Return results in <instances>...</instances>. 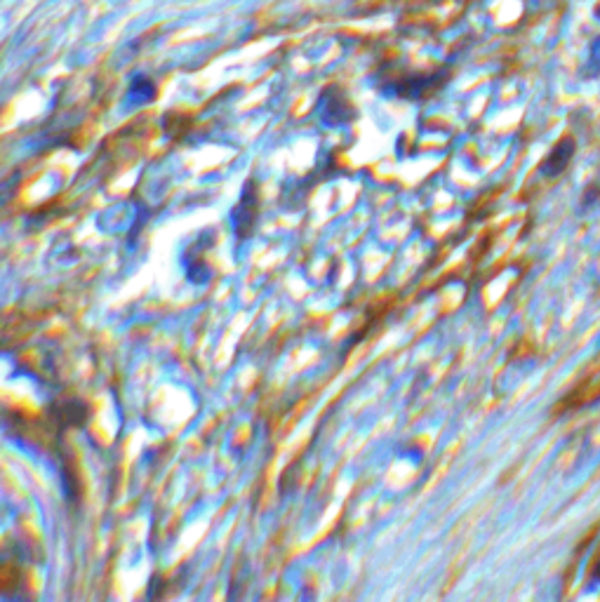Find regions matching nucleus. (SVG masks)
I'll use <instances>...</instances> for the list:
<instances>
[{
	"label": "nucleus",
	"mask_w": 600,
	"mask_h": 602,
	"mask_svg": "<svg viewBox=\"0 0 600 602\" xmlns=\"http://www.w3.org/2000/svg\"><path fill=\"white\" fill-rule=\"evenodd\" d=\"M257 214H259V196L255 189V179H248L243 186V191H240L236 210L231 214L233 231H236L238 243H245V240L252 238V233H255V226H257Z\"/></svg>",
	"instance_id": "2"
},
{
	"label": "nucleus",
	"mask_w": 600,
	"mask_h": 602,
	"mask_svg": "<svg viewBox=\"0 0 600 602\" xmlns=\"http://www.w3.org/2000/svg\"><path fill=\"white\" fill-rule=\"evenodd\" d=\"M128 99L132 104H149L156 99V85H153L151 78L146 76H135L130 80V90H128Z\"/></svg>",
	"instance_id": "6"
},
{
	"label": "nucleus",
	"mask_w": 600,
	"mask_h": 602,
	"mask_svg": "<svg viewBox=\"0 0 600 602\" xmlns=\"http://www.w3.org/2000/svg\"><path fill=\"white\" fill-rule=\"evenodd\" d=\"M52 417L59 421V428H80L90 417V407L85 405L83 400H62V403H57L55 410H52Z\"/></svg>",
	"instance_id": "4"
},
{
	"label": "nucleus",
	"mask_w": 600,
	"mask_h": 602,
	"mask_svg": "<svg viewBox=\"0 0 600 602\" xmlns=\"http://www.w3.org/2000/svg\"><path fill=\"white\" fill-rule=\"evenodd\" d=\"M445 80V71L440 73H422V76H400L393 78L384 85L382 92L386 97H400V99H422L431 92H436Z\"/></svg>",
	"instance_id": "1"
},
{
	"label": "nucleus",
	"mask_w": 600,
	"mask_h": 602,
	"mask_svg": "<svg viewBox=\"0 0 600 602\" xmlns=\"http://www.w3.org/2000/svg\"><path fill=\"white\" fill-rule=\"evenodd\" d=\"M316 111L320 120L330 127H344L356 118V109H353L349 97H346L339 88H328L320 92Z\"/></svg>",
	"instance_id": "3"
},
{
	"label": "nucleus",
	"mask_w": 600,
	"mask_h": 602,
	"mask_svg": "<svg viewBox=\"0 0 600 602\" xmlns=\"http://www.w3.org/2000/svg\"><path fill=\"white\" fill-rule=\"evenodd\" d=\"M184 273H186V278H189V283H193V285H203V283H208V280H210L212 273L208 269V264H205L203 245H200V243H193V245L186 247Z\"/></svg>",
	"instance_id": "5"
}]
</instances>
